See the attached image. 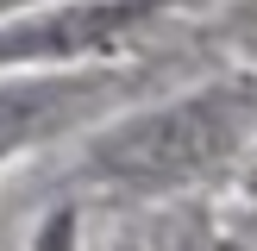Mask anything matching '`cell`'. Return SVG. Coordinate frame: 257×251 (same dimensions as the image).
Segmentation results:
<instances>
[{
	"instance_id": "3",
	"label": "cell",
	"mask_w": 257,
	"mask_h": 251,
	"mask_svg": "<svg viewBox=\"0 0 257 251\" xmlns=\"http://www.w3.org/2000/svg\"><path fill=\"white\" fill-rule=\"evenodd\" d=\"M75 100H82V82H63V75H7L0 82V157L32 145L38 132H50Z\"/></svg>"
},
{
	"instance_id": "4",
	"label": "cell",
	"mask_w": 257,
	"mask_h": 251,
	"mask_svg": "<svg viewBox=\"0 0 257 251\" xmlns=\"http://www.w3.org/2000/svg\"><path fill=\"white\" fill-rule=\"evenodd\" d=\"M151 251H251V245L232 232V226L207 220V213H195V207H176V213H163V220H157Z\"/></svg>"
},
{
	"instance_id": "5",
	"label": "cell",
	"mask_w": 257,
	"mask_h": 251,
	"mask_svg": "<svg viewBox=\"0 0 257 251\" xmlns=\"http://www.w3.org/2000/svg\"><path fill=\"white\" fill-rule=\"evenodd\" d=\"M226 38H232L238 50H251V57H257V0H245V7L226 19Z\"/></svg>"
},
{
	"instance_id": "2",
	"label": "cell",
	"mask_w": 257,
	"mask_h": 251,
	"mask_svg": "<svg viewBox=\"0 0 257 251\" xmlns=\"http://www.w3.org/2000/svg\"><path fill=\"white\" fill-rule=\"evenodd\" d=\"M163 0H63L32 19L0 25V69H44V63H88L100 50L125 44L138 25H151Z\"/></svg>"
},
{
	"instance_id": "1",
	"label": "cell",
	"mask_w": 257,
	"mask_h": 251,
	"mask_svg": "<svg viewBox=\"0 0 257 251\" xmlns=\"http://www.w3.org/2000/svg\"><path fill=\"white\" fill-rule=\"evenodd\" d=\"M257 132V75H220L188 94L145 107L132 119L107 126L88 145L82 170L119 195H182L245 157Z\"/></svg>"
}]
</instances>
